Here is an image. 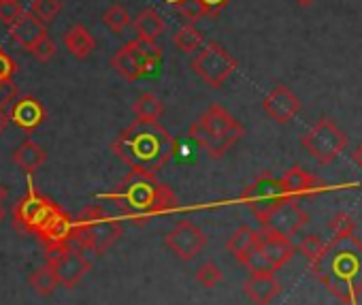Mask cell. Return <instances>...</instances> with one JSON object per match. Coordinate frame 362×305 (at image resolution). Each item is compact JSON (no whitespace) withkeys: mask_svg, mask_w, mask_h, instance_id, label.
Wrapping results in <instances>:
<instances>
[{"mask_svg":"<svg viewBox=\"0 0 362 305\" xmlns=\"http://www.w3.org/2000/svg\"><path fill=\"white\" fill-rule=\"evenodd\" d=\"M309 222L307 212L298 205L296 199H286L260 226L269 229L273 233H279L288 239H292L294 235L300 233V229Z\"/></svg>","mask_w":362,"mask_h":305,"instance_id":"14","label":"cell"},{"mask_svg":"<svg viewBox=\"0 0 362 305\" xmlns=\"http://www.w3.org/2000/svg\"><path fill=\"white\" fill-rule=\"evenodd\" d=\"M279 290L281 284L275 273H252L243 284V292L254 305H269L279 294Z\"/></svg>","mask_w":362,"mask_h":305,"instance_id":"20","label":"cell"},{"mask_svg":"<svg viewBox=\"0 0 362 305\" xmlns=\"http://www.w3.org/2000/svg\"><path fill=\"white\" fill-rule=\"evenodd\" d=\"M166 248L181 260H192L203 252L207 246V235L192 222L181 220L168 235H166Z\"/></svg>","mask_w":362,"mask_h":305,"instance_id":"12","label":"cell"},{"mask_svg":"<svg viewBox=\"0 0 362 305\" xmlns=\"http://www.w3.org/2000/svg\"><path fill=\"white\" fill-rule=\"evenodd\" d=\"M175 147V139L158 120L139 117L111 143L113 154L132 171L143 175H156L162 171L170 163Z\"/></svg>","mask_w":362,"mask_h":305,"instance_id":"2","label":"cell"},{"mask_svg":"<svg viewBox=\"0 0 362 305\" xmlns=\"http://www.w3.org/2000/svg\"><path fill=\"white\" fill-rule=\"evenodd\" d=\"M256 243H258V231H254L252 226L243 224V226H239V229L230 235V239H228V243H226V250L241 263V260L256 248Z\"/></svg>","mask_w":362,"mask_h":305,"instance_id":"24","label":"cell"},{"mask_svg":"<svg viewBox=\"0 0 362 305\" xmlns=\"http://www.w3.org/2000/svg\"><path fill=\"white\" fill-rule=\"evenodd\" d=\"M30 54H33L39 62H49V60L56 56V43H54L49 37H45V39H41V41L30 50Z\"/></svg>","mask_w":362,"mask_h":305,"instance_id":"37","label":"cell"},{"mask_svg":"<svg viewBox=\"0 0 362 305\" xmlns=\"http://www.w3.org/2000/svg\"><path fill=\"white\" fill-rule=\"evenodd\" d=\"M241 265H245L250 273H277V271L269 265V260L258 252V248H254V250L241 260Z\"/></svg>","mask_w":362,"mask_h":305,"instance_id":"33","label":"cell"},{"mask_svg":"<svg viewBox=\"0 0 362 305\" xmlns=\"http://www.w3.org/2000/svg\"><path fill=\"white\" fill-rule=\"evenodd\" d=\"M24 13L20 0H0V22H3L7 28Z\"/></svg>","mask_w":362,"mask_h":305,"instance_id":"34","label":"cell"},{"mask_svg":"<svg viewBox=\"0 0 362 305\" xmlns=\"http://www.w3.org/2000/svg\"><path fill=\"white\" fill-rule=\"evenodd\" d=\"M7 117L24 132H35L47 117V111L43 107V103L30 94H22L18 96L11 107H9V113Z\"/></svg>","mask_w":362,"mask_h":305,"instance_id":"17","label":"cell"},{"mask_svg":"<svg viewBox=\"0 0 362 305\" xmlns=\"http://www.w3.org/2000/svg\"><path fill=\"white\" fill-rule=\"evenodd\" d=\"M203 33L194 26V24H186V26H181L175 37H173V43L184 52V54H194L197 50L203 47Z\"/></svg>","mask_w":362,"mask_h":305,"instance_id":"26","label":"cell"},{"mask_svg":"<svg viewBox=\"0 0 362 305\" xmlns=\"http://www.w3.org/2000/svg\"><path fill=\"white\" fill-rule=\"evenodd\" d=\"M300 98L288 86H275L262 100L264 113L277 124H288L300 113Z\"/></svg>","mask_w":362,"mask_h":305,"instance_id":"16","label":"cell"},{"mask_svg":"<svg viewBox=\"0 0 362 305\" xmlns=\"http://www.w3.org/2000/svg\"><path fill=\"white\" fill-rule=\"evenodd\" d=\"M28 284H30L33 292L39 294V297H49V294L60 286L58 280H56V275H54V271H52L47 265L35 269V271L30 273V277H28Z\"/></svg>","mask_w":362,"mask_h":305,"instance_id":"27","label":"cell"},{"mask_svg":"<svg viewBox=\"0 0 362 305\" xmlns=\"http://www.w3.org/2000/svg\"><path fill=\"white\" fill-rule=\"evenodd\" d=\"M281 180V186H284V192L288 199H309V197H315V195H322V192H328V190H337V188H349V184L345 186H332V184H326L322 182L317 175L305 171L303 167L294 165L290 167Z\"/></svg>","mask_w":362,"mask_h":305,"instance_id":"13","label":"cell"},{"mask_svg":"<svg viewBox=\"0 0 362 305\" xmlns=\"http://www.w3.org/2000/svg\"><path fill=\"white\" fill-rule=\"evenodd\" d=\"M324 243L317 235H305L298 243V252L307 258V260H313L322 250H324Z\"/></svg>","mask_w":362,"mask_h":305,"instance_id":"35","label":"cell"},{"mask_svg":"<svg viewBox=\"0 0 362 305\" xmlns=\"http://www.w3.org/2000/svg\"><path fill=\"white\" fill-rule=\"evenodd\" d=\"M103 24L113 30V33H122L124 28H128L132 24V18L128 13L126 7L122 5H111L105 13H103Z\"/></svg>","mask_w":362,"mask_h":305,"instance_id":"29","label":"cell"},{"mask_svg":"<svg viewBox=\"0 0 362 305\" xmlns=\"http://www.w3.org/2000/svg\"><path fill=\"white\" fill-rule=\"evenodd\" d=\"M11 159H13V163H16V167H20L24 173H35L39 167H43L45 165V161H47V154H45V149L37 143V141H33V139H26L13 154H11Z\"/></svg>","mask_w":362,"mask_h":305,"instance_id":"22","label":"cell"},{"mask_svg":"<svg viewBox=\"0 0 362 305\" xmlns=\"http://www.w3.org/2000/svg\"><path fill=\"white\" fill-rule=\"evenodd\" d=\"M45 258H47L45 265L54 271L58 284L64 288H75L92 269L90 256L69 246L45 250Z\"/></svg>","mask_w":362,"mask_h":305,"instance_id":"10","label":"cell"},{"mask_svg":"<svg viewBox=\"0 0 362 305\" xmlns=\"http://www.w3.org/2000/svg\"><path fill=\"white\" fill-rule=\"evenodd\" d=\"M132 113L139 120H160V115L164 113V103L160 96L145 92L132 103Z\"/></svg>","mask_w":362,"mask_h":305,"instance_id":"25","label":"cell"},{"mask_svg":"<svg viewBox=\"0 0 362 305\" xmlns=\"http://www.w3.org/2000/svg\"><path fill=\"white\" fill-rule=\"evenodd\" d=\"M332 237H345V235H354L356 233V222L349 214L345 212H339L330 218V224H328Z\"/></svg>","mask_w":362,"mask_h":305,"instance_id":"32","label":"cell"},{"mask_svg":"<svg viewBox=\"0 0 362 305\" xmlns=\"http://www.w3.org/2000/svg\"><path fill=\"white\" fill-rule=\"evenodd\" d=\"M64 47L71 52V56H75L77 60H86L94 50H96V41L92 37V33L83 26V24H73L66 33H64Z\"/></svg>","mask_w":362,"mask_h":305,"instance_id":"23","label":"cell"},{"mask_svg":"<svg viewBox=\"0 0 362 305\" xmlns=\"http://www.w3.org/2000/svg\"><path fill=\"white\" fill-rule=\"evenodd\" d=\"M54 209H56V203L49 201L45 195H41L33 184H28L26 195L13 207V224L18 231L35 233Z\"/></svg>","mask_w":362,"mask_h":305,"instance_id":"11","label":"cell"},{"mask_svg":"<svg viewBox=\"0 0 362 305\" xmlns=\"http://www.w3.org/2000/svg\"><path fill=\"white\" fill-rule=\"evenodd\" d=\"M162 56H164V50L160 45L134 39L113 54L111 67L126 81H136V79L149 75L162 62Z\"/></svg>","mask_w":362,"mask_h":305,"instance_id":"5","label":"cell"},{"mask_svg":"<svg viewBox=\"0 0 362 305\" xmlns=\"http://www.w3.org/2000/svg\"><path fill=\"white\" fill-rule=\"evenodd\" d=\"M168 5L186 20V24L197 26V22L209 18V13H207V9L201 0H168Z\"/></svg>","mask_w":362,"mask_h":305,"instance_id":"28","label":"cell"},{"mask_svg":"<svg viewBox=\"0 0 362 305\" xmlns=\"http://www.w3.org/2000/svg\"><path fill=\"white\" fill-rule=\"evenodd\" d=\"M201 3L205 5L209 18H218V16L233 3V0H201Z\"/></svg>","mask_w":362,"mask_h":305,"instance_id":"39","label":"cell"},{"mask_svg":"<svg viewBox=\"0 0 362 305\" xmlns=\"http://www.w3.org/2000/svg\"><path fill=\"white\" fill-rule=\"evenodd\" d=\"M258 252L269 260V265L279 271L288 260H292L296 248L292 246V241L279 233H273L269 229H260L258 231V243H256Z\"/></svg>","mask_w":362,"mask_h":305,"instance_id":"18","label":"cell"},{"mask_svg":"<svg viewBox=\"0 0 362 305\" xmlns=\"http://www.w3.org/2000/svg\"><path fill=\"white\" fill-rule=\"evenodd\" d=\"M5 220V207H3V201H0V222Z\"/></svg>","mask_w":362,"mask_h":305,"instance_id":"44","label":"cell"},{"mask_svg":"<svg viewBox=\"0 0 362 305\" xmlns=\"http://www.w3.org/2000/svg\"><path fill=\"white\" fill-rule=\"evenodd\" d=\"M9 35H11V39H13L18 45H22L24 50L30 52L41 39L47 37V28H45V24H43L33 11H24V13L9 26Z\"/></svg>","mask_w":362,"mask_h":305,"instance_id":"19","label":"cell"},{"mask_svg":"<svg viewBox=\"0 0 362 305\" xmlns=\"http://www.w3.org/2000/svg\"><path fill=\"white\" fill-rule=\"evenodd\" d=\"M16 73H18L16 60L3 47H0V79H13Z\"/></svg>","mask_w":362,"mask_h":305,"instance_id":"38","label":"cell"},{"mask_svg":"<svg viewBox=\"0 0 362 305\" xmlns=\"http://www.w3.org/2000/svg\"><path fill=\"white\" fill-rule=\"evenodd\" d=\"M192 71L214 90L222 88L226 79H230L237 71L235 56L220 45L218 41H209L201 47L197 58L192 60Z\"/></svg>","mask_w":362,"mask_h":305,"instance_id":"8","label":"cell"},{"mask_svg":"<svg viewBox=\"0 0 362 305\" xmlns=\"http://www.w3.org/2000/svg\"><path fill=\"white\" fill-rule=\"evenodd\" d=\"M18 96H20V90L13 84V79H0V111L7 113V109Z\"/></svg>","mask_w":362,"mask_h":305,"instance_id":"36","label":"cell"},{"mask_svg":"<svg viewBox=\"0 0 362 305\" xmlns=\"http://www.w3.org/2000/svg\"><path fill=\"white\" fill-rule=\"evenodd\" d=\"M132 28H134L136 39L156 43V39H160L164 35V30H166V22L156 9H143L132 20Z\"/></svg>","mask_w":362,"mask_h":305,"instance_id":"21","label":"cell"},{"mask_svg":"<svg viewBox=\"0 0 362 305\" xmlns=\"http://www.w3.org/2000/svg\"><path fill=\"white\" fill-rule=\"evenodd\" d=\"M222 277H224V273H222V269L214 260L203 263L199 267V271H197V282L201 286H205V288H216L222 282Z\"/></svg>","mask_w":362,"mask_h":305,"instance_id":"31","label":"cell"},{"mask_svg":"<svg viewBox=\"0 0 362 305\" xmlns=\"http://www.w3.org/2000/svg\"><path fill=\"white\" fill-rule=\"evenodd\" d=\"M124 229L100 207H86L73 222V233L69 239V248L83 252L86 256H100L107 252L119 237Z\"/></svg>","mask_w":362,"mask_h":305,"instance_id":"4","label":"cell"},{"mask_svg":"<svg viewBox=\"0 0 362 305\" xmlns=\"http://www.w3.org/2000/svg\"><path fill=\"white\" fill-rule=\"evenodd\" d=\"M294 3L298 5V7H303V9H307V7H311L315 0H294Z\"/></svg>","mask_w":362,"mask_h":305,"instance_id":"41","label":"cell"},{"mask_svg":"<svg viewBox=\"0 0 362 305\" xmlns=\"http://www.w3.org/2000/svg\"><path fill=\"white\" fill-rule=\"evenodd\" d=\"M300 145L317 165H330L345 151L347 134L332 120L322 117L300 137Z\"/></svg>","mask_w":362,"mask_h":305,"instance_id":"6","label":"cell"},{"mask_svg":"<svg viewBox=\"0 0 362 305\" xmlns=\"http://www.w3.org/2000/svg\"><path fill=\"white\" fill-rule=\"evenodd\" d=\"M309 269L341 303L358 305L362 294V241L356 235L326 241L324 250L309 260Z\"/></svg>","mask_w":362,"mask_h":305,"instance_id":"1","label":"cell"},{"mask_svg":"<svg viewBox=\"0 0 362 305\" xmlns=\"http://www.w3.org/2000/svg\"><path fill=\"white\" fill-rule=\"evenodd\" d=\"M351 161H354V165H358L360 169H362V141L354 147V151H351Z\"/></svg>","mask_w":362,"mask_h":305,"instance_id":"40","label":"cell"},{"mask_svg":"<svg viewBox=\"0 0 362 305\" xmlns=\"http://www.w3.org/2000/svg\"><path fill=\"white\" fill-rule=\"evenodd\" d=\"M209 132V145H207V154L211 159H222L226 151L245 134V128L239 120L233 117L230 111H226L222 105L214 103L207 113L201 117Z\"/></svg>","mask_w":362,"mask_h":305,"instance_id":"7","label":"cell"},{"mask_svg":"<svg viewBox=\"0 0 362 305\" xmlns=\"http://www.w3.org/2000/svg\"><path fill=\"white\" fill-rule=\"evenodd\" d=\"M103 197L113 201L122 216L134 226H143L160 214L175 212L179 205L175 192L166 184L158 182L156 175H143L136 171H130L111 192Z\"/></svg>","mask_w":362,"mask_h":305,"instance_id":"3","label":"cell"},{"mask_svg":"<svg viewBox=\"0 0 362 305\" xmlns=\"http://www.w3.org/2000/svg\"><path fill=\"white\" fill-rule=\"evenodd\" d=\"M73 222L75 220L60 205H56V209L35 231V235L43 243L45 250H49V248H62V246H69V239H71V233H73Z\"/></svg>","mask_w":362,"mask_h":305,"instance_id":"15","label":"cell"},{"mask_svg":"<svg viewBox=\"0 0 362 305\" xmlns=\"http://www.w3.org/2000/svg\"><path fill=\"white\" fill-rule=\"evenodd\" d=\"M7 120H9V117H7V113H5V111H0V132L5 130V126H7Z\"/></svg>","mask_w":362,"mask_h":305,"instance_id":"42","label":"cell"},{"mask_svg":"<svg viewBox=\"0 0 362 305\" xmlns=\"http://www.w3.org/2000/svg\"><path fill=\"white\" fill-rule=\"evenodd\" d=\"M30 11L43 22H54L60 11H62V0H33V5H30Z\"/></svg>","mask_w":362,"mask_h":305,"instance_id":"30","label":"cell"},{"mask_svg":"<svg viewBox=\"0 0 362 305\" xmlns=\"http://www.w3.org/2000/svg\"><path fill=\"white\" fill-rule=\"evenodd\" d=\"M5 199H7V188L0 184V201H5Z\"/></svg>","mask_w":362,"mask_h":305,"instance_id":"43","label":"cell"},{"mask_svg":"<svg viewBox=\"0 0 362 305\" xmlns=\"http://www.w3.org/2000/svg\"><path fill=\"white\" fill-rule=\"evenodd\" d=\"M286 192L281 186V180L271 175V173H262L258 175L243 192H241V201L252 209L254 218L262 224L284 201H286Z\"/></svg>","mask_w":362,"mask_h":305,"instance_id":"9","label":"cell"}]
</instances>
